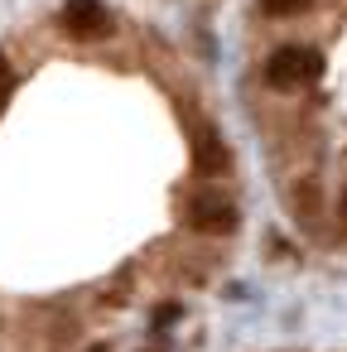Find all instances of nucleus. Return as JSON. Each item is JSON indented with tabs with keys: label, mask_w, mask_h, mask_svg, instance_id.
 I'll list each match as a JSON object with an SVG mask.
<instances>
[{
	"label": "nucleus",
	"mask_w": 347,
	"mask_h": 352,
	"mask_svg": "<svg viewBox=\"0 0 347 352\" xmlns=\"http://www.w3.org/2000/svg\"><path fill=\"white\" fill-rule=\"evenodd\" d=\"M92 352H107V347H92Z\"/></svg>",
	"instance_id": "obj_9"
},
{
	"label": "nucleus",
	"mask_w": 347,
	"mask_h": 352,
	"mask_svg": "<svg viewBox=\"0 0 347 352\" xmlns=\"http://www.w3.org/2000/svg\"><path fill=\"white\" fill-rule=\"evenodd\" d=\"M188 222H193L198 232H208V236L232 232V227H236V203H232L227 193H198V198L188 203Z\"/></svg>",
	"instance_id": "obj_2"
},
{
	"label": "nucleus",
	"mask_w": 347,
	"mask_h": 352,
	"mask_svg": "<svg viewBox=\"0 0 347 352\" xmlns=\"http://www.w3.org/2000/svg\"><path fill=\"white\" fill-rule=\"evenodd\" d=\"M318 73H323V54L304 44H284L265 58V82L275 92H299L304 82H318Z\"/></svg>",
	"instance_id": "obj_1"
},
{
	"label": "nucleus",
	"mask_w": 347,
	"mask_h": 352,
	"mask_svg": "<svg viewBox=\"0 0 347 352\" xmlns=\"http://www.w3.org/2000/svg\"><path fill=\"white\" fill-rule=\"evenodd\" d=\"M15 97V73H10V63L0 58V111H5V102Z\"/></svg>",
	"instance_id": "obj_6"
},
{
	"label": "nucleus",
	"mask_w": 347,
	"mask_h": 352,
	"mask_svg": "<svg viewBox=\"0 0 347 352\" xmlns=\"http://www.w3.org/2000/svg\"><path fill=\"white\" fill-rule=\"evenodd\" d=\"M63 30L73 39H102V34H111V15H107L102 0H68L63 6Z\"/></svg>",
	"instance_id": "obj_3"
},
{
	"label": "nucleus",
	"mask_w": 347,
	"mask_h": 352,
	"mask_svg": "<svg viewBox=\"0 0 347 352\" xmlns=\"http://www.w3.org/2000/svg\"><path fill=\"white\" fill-rule=\"evenodd\" d=\"M337 212H342V222H347V188H342V203H337Z\"/></svg>",
	"instance_id": "obj_8"
},
{
	"label": "nucleus",
	"mask_w": 347,
	"mask_h": 352,
	"mask_svg": "<svg viewBox=\"0 0 347 352\" xmlns=\"http://www.w3.org/2000/svg\"><path fill=\"white\" fill-rule=\"evenodd\" d=\"M227 164H232V150H227V140L217 135V131H198L193 135V169L198 174H227Z\"/></svg>",
	"instance_id": "obj_4"
},
{
	"label": "nucleus",
	"mask_w": 347,
	"mask_h": 352,
	"mask_svg": "<svg viewBox=\"0 0 347 352\" xmlns=\"http://www.w3.org/2000/svg\"><path fill=\"white\" fill-rule=\"evenodd\" d=\"M313 0H260V10L265 15H275V20H284V15H299V10H309Z\"/></svg>",
	"instance_id": "obj_5"
},
{
	"label": "nucleus",
	"mask_w": 347,
	"mask_h": 352,
	"mask_svg": "<svg viewBox=\"0 0 347 352\" xmlns=\"http://www.w3.org/2000/svg\"><path fill=\"white\" fill-rule=\"evenodd\" d=\"M174 318H179V304H159V309H155V323H159V328H169Z\"/></svg>",
	"instance_id": "obj_7"
}]
</instances>
